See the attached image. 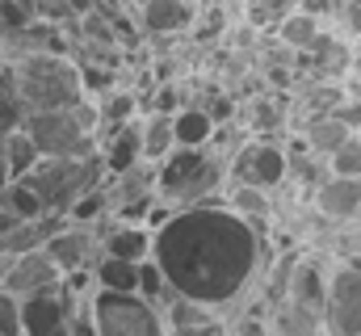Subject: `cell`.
<instances>
[{"mask_svg": "<svg viewBox=\"0 0 361 336\" xmlns=\"http://www.w3.org/2000/svg\"><path fill=\"white\" fill-rule=\"evenodd\" d=\"M147 260L160 269L169 294L231 316L269 273V236L227 210L223 198H210L177 206L152 232Z\"/></svg>", "mask_w": 361, "mask_h": 336, "instance_id": "6da1fadb", "label": "cell"}, {"mask_svg": "<svg viewBox=\"0 0 361 336\" xmlns=\"http://www.w3.org/2000/svg\"><path fill=\"white\" fill-rule=\"evenodd\" d=\"M235 148L223 143H206V148H173L160 164H156V202L164 206H202L210 198H223L227 189V156Z\"/></svg>", "mask_w": 361, "mask_h": 336, "instance_id": "7a4b0ae2", "label": "cell"}, {"mask_svg": "<svg viewBox=\"0 0 361 336\" xmlns=\"http://www.w3.org/2000/svg\"><path fill=\"white\" fill-rule=\"evenodd\" d=\"M13 88H17V105L21 118L25 114H51V109H68L85 97L80 68L68 51H42V55H21L8 59Z\"/></svg>", "mask_w": 361, "mask_h": 336, "instance_id": "3957f363", "label": "cell"}, {"mask_svg": "<svg viewBox=\"0 0 361 336\" xmlns=\"http://www.w3.org/2000/svg\"><path fill=\"white\" fill-rule=\"evenodd\" d=\"M25 139L34 143V152L42 160H72V156H89L97 152V131H101V114L89 92L68 105V109H51V114H25L21 118Z\"/></svg>", "mask_w": 361, "mask_h": 336, "instance_id": "277c9868", "label": "cell"}, {"mask_svg": "<svg viewBox=\"0 0 361 336\" xmlns=\"http://www.w3.org/2000/svg\"><path fill=\"white\" fill-rule=\"evenodd\" d=\"M85 328L89 336H169L160 303L143 299L139 290H97L85 299Z\"/></svg>", "mask_w": 361, "mask_h": 336, "instance_id": "5b68a950", "label": "cell"}, {"mask_svg": "<svg viewBox=\"0 0 361 336\" xmlns=\"http://www.w3.org/2000/svg\"><path fill=\"white\" fill-rule=\"evenodd\" d=\"M21 181H25V185L34 189V198L42 202V215H63V219H68V210H72L89 189H97V185L105 181V164H101L97 152L72 156V160H38Z\"/></svg>", "mask_w": 361, "mask_h": 336, "instance_id": "8992f818", "label": "cell"}, {"mask_svg": "<svg viewBox=\"0 0 361 336\" xmlns=\"http://www.w3.org/2000/svg\"><path fill=\"white\" fill-rule=\"evenodd\" d=\"M17 320H21V336H72L85 324V299L59 282L51 290L17 299Z\"/></svg>", "mask_w": 361, "mask_h": 336, "instance_id": "52a82bcc", "label": "cell"}, {"mask_svg": "<svg viewBox=\"0 0 361 336\" xmlns=\"http://www.w3.org/2000/svg\"><path fill=\"white\" fill-rule=\"evenodd\" d=\"M290 181L286 148L273 139H240L235 152L227 156V185H257V189H277Z\"/></svg>", "mask_w": 361, "mask_h": 336, "instance_id": "ba28073f", "label": "cell"}, {"mask_svg": "<svg viewBox=\"0 0 361 336\" xmlns=\"http://www.w3.org/2000/svg\"><path fill=\"white\" fill-rule=\"evenodd\" d=\"M324 336H357L361 332V260L332 265L328 299H324Z\"/></svg>", "mask_w": 361, "mask_h": 336, "instance_id": "9c48e42d", "label": "cell"}, {"mask_svg": "<svg viewBox=\"0 0 361 336\" xmlns=\"http://www.w3.org/2000/svg\"><path fill=\"white\" fill-rule=\"evenodd\" d=\"M328 282H332V260L324 252H294L281 303H290V307H298V311L319 320L324 316V299H328Z\"/></svg>", "mask_w": 361, "mask_h": 336, "instance_id": "30bf717a", "label": "cell"}, {"mask_svg": "<svg viewBox=\"0 0 361 336\" xmlns=\"http://www.w3.org/2000/svg\"><path fill=\"white\" fill-rule=\"evenodd\" d=\"M101 227L105 223H63L42 252L63 269V273H80V269H92L97 256H101Z\"/></svg>", "mask_w": 361, "mask_h": 336, "instance_id": "8fae6325", "label": "cell"}, {"mask_svg": "<svg viewBox=\"0 0 361 336\" xmlns=\"http://www.w3.org/2000/svg\"><path fill=\"white\" fill-rule=\"evenodd\" d=\"M63 282V269L47 256L42 248L34 252H21V256H13L8 260V273H4V294H13V299H25V294H38V290H51V286H59Z\"/></svg>", "mask_w": 361, "mask_h": 336, "instance_id": "7c38bea8", "label": "cell"}, {"mask_svg": "<svg viewBox=\"0 0 361 336\" xmlns=\"http://www.w3.org/2000/svg\"><path fill=\"white\" fill-rule=\"evenodd\" d=\"M160 311H164L169 336H231L227 316H219V311H210V307H202V303H189V299L169 294V299L160 303Z\"/></svg>", "mask_w": 361, "mask_h": 336, "instance_id": "4fadbf2b", "label": "cell"}, {"mask_svg": "<svg viewBox=\"0 0 361 336\" xmlns=\"http://www.w3.org/2000/svg\"><path fill=\"white\" fill-rule=\"evenodd\" d=\"M315 215L328 223H357L361 219V176H328L311 189Z\"/></svg>", "mask_w": 361, "mask_h": 336, "instance_id": "5bb4252c", "label": "cell"}, {"mask_svg": "<svg viewBox=\"0 0 361 336\" xmlns=\"http://www.w3.org/2000/svg\"><path fill=\"white\" fill-rule=\"evenodd\" d=\"M143 34H180L197 17V0H130Z\"/></svg>", "mask_w": 361, "mask_h": 336, "instance_id": "9a60e30c", "label": "cell"}, {"mask_svg": "<svg viewBox=\"0 0 361 336\" xmlns=\"http://www.w3.org/2000/svg\"><path fill=\"white\" fill-rule=\"evenodd\" d=\"M101 256H118V260L143 265V260L152 256V232H147L143 223L105 219V227H101Z\"/></svg>", "mask_w": 361, "mask_h": 336, "instance_id": "2e32d148", "label": "cell"}, {"mask_svg": "<svg viewBox=\"0 0 361 336\" xmlns=\"http://www.w3.org/2000/svg\"><path fill=\"white\" fill-rule=\"evenodd\" d=\"M324 21L311 13V8H290L277 25H273V38L286 47V51H294V55H311L319 42H324Z\"/></svg>", "mask_w": 361, "mask_h": 336, "instance_id": "e0dca14e", "label": "cell"}, {"mask_svg": "<svg viewBox=\"0 0 361 336\" xmlns=\"http://www.w3.org/2000/svg\"><path fill=\"white\" fill-rule=\"evenodd\" d=\"M223 206L235 210L244 223H252L257 232L269 236V223H273V215H277V202H273L265 189H257V185H227V189H223Z\"/></svg>", "mask_w": 361, "mask_h": 336, "instance_id": "ac0fdd59", "label": "cell"}, {"mask_svg": "<svg viewBox=\"0 0 361 336\" xmlns=\"http://www.w3.org/2000/svg\"><path fill=\"white\" fill-rule=\"evenodd\" d=\"M177 148L173 139V114H139V152L143 164H160Z\"/></svg>", "mask_w": 361, "mask_h": 336, "instance_id": "d6986e66", "label": "cell"}, {"mask_svg": "<svg viewBox=\"0 0 361 336\" xmlns=\"http://www.w3.org/2000/svg\"><path fill=\"white\" fill-rule=\"evenodd\" d=\"M214 135V122L206 114V105H180L173 114V139L177 148H206Z\"/></svg>", "mask_w": 361, "mask_h": 336, "instance_id": "ffe728a7", "label": "cell"}, {"mask_svg": "<svg viewBox=\"0 0 361 336\" xmlns=\"http://www.w3.org/2000/svg\"><path fill=\"white\" fill-rule=\"evenodd\" d=\"M345 139H349V131H345L332 114H315V118L307 122V131H302V148H307L311 156H319V160H328Z\"/></svg>", "mask_w": 361, "mask_h": 336, "instance_id": "44dd1931", "label": "cell"}, {"mask_svg": "<svg viewBox=\"0 0 361 336\" xmlns=\"http://www.w3.org/2000/svg\"><path fill=\"white\" fill-rule=\"evenodd\" d=\"M97 290H139V265L118 260V256H97V265L89 269Z\"/></svg>", "mask_w": 361, "mask_h": 336, "instance_id": "7402d4cb", "label": "cell"}, {"mask_svg": "<svg viewBox=\"0 0 361 336\" xmlns=\"http://www.w3.org/2000/svg\"><path fill=\"white\" fill-rule=\"evenodd\" d=\"M38 160H42V156L34 152V143L25 139V131H21V126L4 135V172H8V181H21V176L38 164Z\"/></svg>", "mask_w": 361, "mask_h": 336, "instance_id": "603a6c76", "label": "cell"}, {"mask_svg": "<svg viewBox=\"0 0 361 336\" xmlns=\"http://www.w3.org/2000/svg\"><path fill=\"white\" fill-rule=\"evenodd\" d=\"M34 17V0H0V38H13L21 34Z\"/></svg>", "mask_w": 361, "mask_h": 336, "instance_id": "cb8c5ba5", "label": "cell"}, {"mask_svg": "<svg viewBox=\"0 0 361 336\" xmlns=\"http://www.w3.org/2000/svg\"><path fill=\"white\" fill-rule=\"evenodd\" d=\"M332 176H361V135H349L332 156H328Z\"/></svg>", "mask_w": 361, "mask_h": 336, "instance_id": "d4e9b609", "label": "cell"}, {"mask_svg": "<svg viewBox=\"0 0 361 336\" xmlns=\"http://www.w3.org/2000/svg\"><path fill=\"white\" fill-rule=\"evenodd\" d=\"M34 17L38 21H51V25H72L76 21L72 0H34Z\"/></svg>", "mask_w": 361, "mask_h": 336, "instance_id": "484cf974", "label": "cell"}, {"mask_svg": "<svg viewBox=\"0 0 361 336\" xmlns=\"http://www.w3.org/2000/svg\"><path fill=\"white\" fill-rule=\"evenodd\" d=\"M0 336H21V320H17V299L0 290Z\"/></svg>", "mask_w": 361, "mask_h": 336, "instance_id": "4316f807", "label": "cell"}, {"mask_svg": "<svg viewBox=\"0 0 361 336\" xmlns=\"http://www.w3.org/2000/svg\"><path fill=\"white\" fill-rule=\"evenodd\" d=\"M341 30H349L353 38H361V0H341Z\"/></svg>", "mask_w": 361, "mask_h": 336, "instance_id": "83f0119b", "label": "cell"}, {"mask_svg": "<svg viewBox=\"0 0 361 336\" xmlns=\"http://www.w3.org/2000/svg\"><path fill=\"white\" fill-rule=\"evenodd\" d=\"M4 273H8V256H0V286H4Z\"/></svg>", "mask_w": 361, "mask_h": 336, "instance_id": "f1b7e54d", "label": "cell"}, {"mask_svg": "<svg viewBox=\"0 0 361 336\" xmlns=\"http://www.w3.org/2000/svg\"><path fill=\"white\" fill-rule=\"evenodd\" d=\"M72 336H89V328H85V324H80V328H76V332H72Z\"/></svg>", "mask_w": 361, "mask_h": 336, "instance_id": "f546056e", "label": "cell"}, {"mask_svg": "<svg viewBox=\"0 0 361 336\" xmlns=\"http://www.w3.org/2000/svg\"><path fill=\"white\" fill-rule=\"evenodd\" d=\"M353 68H357V80H361V55H357V64H353Z\"/></svg>", "mask_w": 361, "mask_h": 336, "instance_id": "4dcf8cb0", "label": "cell"}, {"mask_svg": "<svg viewBox=\"0 0 361 336\" xmlns=\"http://www.w3.org/2000/svg\"><path fill=\"white\" fill-rule=\"evenodd\" d=\"M357 336H361V332H357Z\"/></svg>", "mask_w": 361, "mask_h": 336, "instance_id": "1f68e13d", "label": "cell"}]
</instances>
